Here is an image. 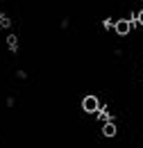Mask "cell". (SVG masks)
<instances>
[{"mask_svg":"<svg viewBox=\"0 0 143 148\" xmlns=\"http://www.w3.org/2000/svg\"><path fill=\"white\" fill-rule=\"evenodd\" d=\"M98 107H100V98H98L95 93H89V96H84V98H82V110L86 112V114L95 116Z\"/></svg>","mask_w":143,"mask_h":148,"instance_id":"obj_1","label":"cell"},{"mask_svg":"<svg viewBox=\"0 0 143 148\" xmlns=\"http://www.w3.org/2000/svg\"><path fill=\"white\" fill-rule=\"evenodd\" d=\"M5 43H7V50H9V53H18V48H20V39H18V34L12 32V30L5 34Z\"/></svg>","mask_w":143,"mask_h":148,"instance_id":"obj_2","label":"cell"},{"mask_svg":"<svg viewBox=\"0 0 143 148\" xmlns=\"http://www.w3.org/2000/svg\"><path fill=\"white\" fill-rule=\"evenodd\" d=\"M100 132H102V137H107V139H116V134H118V125H116V121H107V123H102V125H100Z\"/></svg>","mask_w":143,"mask_h":148,"instance_id":"obj_3","label":"cell"},{"mask_svg":"<svg viewBox=\"0 0 143 148\" xmlns=\"http://www.w3.org/2000/svg\"><path fill=\"white\" fill-rule=\"evenodd\" d=\"M114 32H116L118 37H129V32H132V27H129V23H127V18H118V21H116V25H114Z\"/></svg>","mask_w":143,"mask_h":148,"instance_id":"obj_4","label":"cell"},{"mask_svg":"<svg viewBox=\"0 0 143 148\" xmlns=\"http://www.w3.org/2000/svg\"><path fill=\"white\" fill-rule=\"evenodd\" d=\"M139 25H141V27H143V9H141V12H139Z\"/></svg>","mask_w":143,"mask_h":148,"instance_id":"obj_5","label":"cell"}]
</instances>
